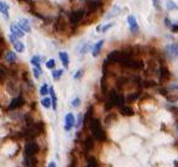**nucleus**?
<instances>
[{
    "label": "nucleus",
    "instance_id": "4468645a",
    "mask_svg": "<svg viewBox=\"0 0 178 167\" xmlns=\"http://www.w3.org/2000/svg\"><path fill=\"white\" fill-rule=\"evenodd\" d=\"M119 113H120L121 115H124V116H131V115H134L132 108L125 105V104L121 105V106H119Z\"/></svg>",
    "mask_w": 178,
    "mask_h": 167
},
{
    "label": "nucleus",
    "instance_id": "473e14b6",
    "mask_svg": "<svg viewBox=\"0 0 178 167\" xmlns=\"http://www.w3.org/2000/svg\"><path fill=\"white\" fill-rule=\"evenodd\" d=\"M166 6H167V9H168V10H174V9H178V5H177L176 3H173V1H171V0H168Z\"/></svg>",
    "mask_w": 178,
    "mask_h": 167
},
{
    "label": "nucleus",
    "instance_id": "c03bdc74",
    "mask_svg": "<svg viewBox=\"0 0 178 167\" xmlns=\"http://www.w3.org/2000/svg\"><path fill=\"white\" fill-rule=\"evenodd\" d=\"M171 30H172L173 32H178V24H173V25H171Z\"/></svg>",
    "mask_w": 178,
    "mask_h": 167
},
{
    "label": "nucleus",
    "instance_id": "423d86ee",
    "mask_svg": "<svg viewBox=\"0 0 178 167\" xmlns=\"http://www.w3.org/2000/svg\"><path fill=\"white\" fill-rule=\"evenodd\" d=\"M87 10L89 13H94L97 11L99 7H101V0H87Z\"/></svg>",
    "mask_w": 178,
    "mask_h": 167
},
{
    "label": "nucleus",
    "instance_id": "ea45409f",
    "mask_svg": "<svg viewBox=\"0 0 178 167\" xmlns=\"http://www.w3.org/2000/svg\"><path fill=\"white\" fill-rule=\"evenodd\" d=\"M82 76H83V69H78L77 73H75L74 76H73V78H74V79H79Z\"/></svg>",
    "mask_w": 178,
    "mask_h": 167
},
{
    "label": "nucleus",
    "instance_id": "f257e3e1",
    "mask_svg": "<svg viewBox=\"0 0 178 167\" xmlns=\"http://www.w3.org/2000/svg\"><path fill=\"white\" fill-rule=\"evenodd\" d=\"M44 128L45 125L42 121H38V123H33L31 125H27L25 130L22 131L21 136H24L25 139L27 140H33L35 137H37L38 135H41L42 131H44Z\"/></svg>",
    "mask_w": 178,
    "mask_h": 167
},
{
    "label": "nucleus",
    "instance_id": "c756f323",
    "mask_svg": "<svg viewBox=\"0 0 178 167\" xmlns=\"http://www.w3.org/2000/svg\"><path fill=\"white\" fill-rule=\"evenodd\" d=\"M32 73H33V76H35V78H40V77H41V74H42V71H41V68H40V67L33 66Z\"/></svg>",
    "mask_w": 178,
    "mask_h": 167
},
{
    "label": "nucleus",
    "instance_id": "0eeeda50",
    "mask_svg": "<svg viewBox=\"0 0 178 167\" xmlns=\"http://www.w3.org/2000/svg\"><path fill=\"white\" fill-rule=\"evenodd\" d=\"M74 123H75L74 115L72 113H68V114L64 116V130L66 131H69L72 128H74Z\"/></svg>",
    "mask_w": 178,
    "mask_h": 167
},
{
    "label": "nucleus",
    "instance_id": "6ab92c4d",
    "mask_svg": "<svg viewBox=\"0 0 178 167\" xmlns=\"http://www.w3.org/2000/svg\"><path fill=\"white\" fill-rule=\"evenodd\" d=\"M37 165V160L35 156H29V157H25L24 160V166H36Z\"/></svg>",
    "mask_w": 178,
    "mask_h": 167
},
{
    "label": "nucleus",
    "instance_id": "a878e982",
    "mask_svg": "<svg viewBox=\"0 0 178 167\" xmlns=\"http://www.w3.org/2000/svg\"><path fill=\"white\" fill-rule=\"evenodd\" d=\"M41 104H42V106H45L46 109H48V108H51V106H52V102H51V98H48V97H45L44 99L41 100Z\"/></svg>",
    "mask_w": 178,
    "mask_h": 167
},
{
    "label": "nucleus",
    "instance_id": "9b49d317",
    "mask_svg": "<svg viewBox=\"0 0 178 167\" xmlns=\"http://www.w3.org/2000/svg\"><path fill=\"white\" fill-rule=\"evenodd\" d=\"M55 30L57 32H62L66 30V22H64V19L62 18V15H59L58 18L56 19L55 21Z\"/></svg>",
    "mask_w": 178,
    "mask_h": 167
},
{
    "label": "nucleus",
    "instance_id": "412c9836",
    "mask_svg": "<svg viewBox=\"0 0 178 167\" xmlns=\"http://www.w3.org/2000/svg\"><path fill=\"white\" fill-rule=\"evenodd\" d=\"M0 13L4 15V18L7 19V13H9V5L5 1H0Z\"/></svg>",
    "mask_w": 178,
    "mask_h": 167
},
{
    "label": "nucleus",
    "instance_id": "a19ab883",
    "mask_svg": "<svg viewBox=\"0 0 178 167\" xmlns=\"http://www.w3.org/2000/svg\"><path fill=\"white\" fill-rule=\"evenodd\" d=\"M79 104H81V99H79V98H74V99L72 100V106H75V108H77Z\"/></svg>",
    "mask_w": 178,
    "mask_h": 167
},
{
    "label": "nucleus",
    "instance_id": "a211bd4d",
    "mask_svg": "<svg viewBox=\"0 0 178 167\" xmlns=\"http://www.w3.org/2000/svg\"><path fill=\"white\" fill-rule=\"evenodd\" d=\"M103 45H104V41H103V40L98 41V42L94 45V47H93V51H92V55H93V57H97V56L99 55V52H100L101 47H103Z\"/></svg>",
    "mask_w": 178,
    "mask_h": 167
},
{
    "label": "nucleus",
    "instance_id": "1a4fd4ad",
    "mask_svg": "<svg viewBox=\"0 0 178 167\" xmlns=\"http://www.w3.org/2000/svg\"><path fill=\"white\" fill-rule=\"evenodd\" d=\"M166 52L168 53L169 57L172 58H177L178 57V44H172L169 46H166Z\"/></svg>",
    "mask_w": 178,
    "mask_h": 167
},
{
    "label": "nucleus",
    "instance_id": "cd10ccee",
    "mask_svg": "<svg viewBox=\"0 0 178 167\" xmlns=\"http://www.w3.org/2000/svg\"><path fill=\"white\" fill-rule=\"evenodd\" d=\"M87 166H88V167H97V166H98L97 158H94V157H89L88 160H87Z\"/></svg>",
    "mask_w": 178,
    "mask_h": 167
},
{
    "label": "nucleus",
    "instance_id": "72a5a7b5",
    "mask_svg": "<svg viewBox=\"0 0 178 167\" xmlns=\"http://www.w3.org/2000/svg\"><path fill=\"white\" fill-rule=\"evenodd\" d=\"M55 66H56V61H55V60H48V61L46 62V67H47L48 69H53Z\"/></svg>",
    "mask_w": 178,
    "mask_h": 167
},
{
    "label": "nucleus",
    "instance_id": "2f4dec72",
    "mask_svg": "<svg viewBox=\"0 0 178 167\" xmlns=\"http://www.w3.org/2000/svg\"><path fill=\"white\" fill-rule=\"evenodd\" d=\"M82 125H83V114H79L78 115V119H77V121H75L74 123V128H81L82 126Z\"/></svg>",
    "mask_w": 178,
    "mask_h": 167
},
{
    "label": "nucleus",
    "instance_id": "7ed1b4c3",
    "mask_svg": "<svg viewBox=\"0 0 178 167\" xmlns=\"http://www.w3.org/2000/svg\"><path fill=\"white\" fill-rule=\"evenodd\" d=\"M40 150V146L35 141H29V143L25 145V149H24V156L25 157H29V156H35Z\"/></svg>",
    "mask_w": 178,
    "mask_h": 167
},
{
    "label": "nucleus",
    "instance_id": "de8ad7c7",
    "mask_svg": "<svg viewBox=\"0 0 178 167\" xmlns=\"http://www.w3.org/2000/svg\"><path fill=\"white\" fill-rule=\"evenodd\" d=\"M165 24H166V26H171V21H169V19H168V18H166V19H165Z\"/></svg>",
    "mask_w": 178,
    "mask_h": 167
},
{
    "label": "nucleus",
    "instance_id": "4c0bfd02",
    "mask_svg": "<svg viewBox=\"0 0 178 167\" xmlns=\"http://www.w3.org/2000/svg\"><path fill=\"white\" fill-rule=\"evenodd\" d=\"M158 93H160L161 95L166 97V98L168 97V92H167V89H166V88H160V89H158Z\"/></svg>",
    "mask_w": 178,
    "mask_h": 167
},
{
    "label": "nucleus",
    "instance_id": "dca6fc26",
    "mask_svg": "<svg viewBox=\"0 0 178 167\" xmlns=\"http://www.w3.org/2000/svg\"><path fill=\"white\" fill-rule=\"evenodd\" d=\"M58 56H59V60H61V62H62V64L64 66V68H68V66H69V57H68V55H67V52H59L58 53Z\"/></svg>",
    "mask_w": 178,
    "mask_h": 167
},
{
    "label": "nucleus",
    "instance_id": "864d4df0",
    "mask_svg": "<svg viewBox=\"0 0 178 167\" xmlns=\"http://www.w3.org/2000/svg\"><path fill=\"white\" fill-rule=\"evenodd\" d=\"M177 130H178V125H177Z\"/></svg>",
    "mask_w": 178,
    "mask_h": 167
},
{
    "label": "nucleus",
    "instance_id": "ddd939ff",
    "mask_svg": "<svg viewBox=\"0 0 178 167\" xmlns=\"http://www.w3.org/2000/svg\"><path fill=\"white\" fill-rule=\"evenodd\" d=\"M10 31H11V33H14V35H16L18 37H24L25 36V31L19 26L18 24H15V22H13L10 25Z\"/></svg>",
    "mask_w": 178,
    "mask_h": 167
},
{
    "label": "nucleus",
    "instance_id": "6e6552de",
    "mask_svg": "<svg viewBox=\"0 0 178 167\" xmlns=\"http://www.w3.org/2000/svg\"><path fill=\"white\" fill-rule=\"evenodd\" d=\"M125 68H130V69H142L143 68V62L140 61V60H131L126 63V67Z\"/></svg>",
    "mask_w": 178,
    "mask_h": 167
},
{
    "label": "nucleus",
    "instance_id": "37998d69",
    "mask_svg": "<svg viewBox=\"0 0 178 167\" xmlns=\"http://www.w3.org/2000/svg\"><path fill=\"white\" fill-rule=\"evenodd\" d=\"M140 95V93H136V94H131L129 98H128V100L129 102H132V100H135V99H137V97Z\"/></svg>",
    "mask_w": 178,
    "mask_h": 167
},
{
    "label": "nucleus",
    "instance_id": "20e7f679",
    "mask_svg": "<svg viewBox=\"0 0 178 167\" xmlns=\"http://www.w3.org/2000/svg\"><path fill=\"white\" fill-rule=\"evenodd\" d=\"M84 15H86V10L84 9H79V10H75L73 13L69 14V24L71 25H78L83 19H84Z\"/></svg>",
    "mask_w": 178,
    "mask_h": 167
},
{
    "label": "nucleus",
    "instance_id": "bb28decb",
    "mask_svg": "<svg viewBox=\"0 0 178 167\" xmlns=\"http://www.w3.org/2000/svg\"><path fill=\"white\" fill-rule=\"evenodd\" d=\"M62 74H63V69H55V71L52 72V78H53L55 81H58L59 78L62 77Z\"/></svg>",
    "mask_w": 178,
    "mask_h": 167
},
{
    "label": "nucleus",
    "instance_id": "7c9ffc66",
    "mask_svg": "<svg viewBox=\"0 0 178 167\" xmlns=\"http://www.w3.org/2000/svg\"><path fill=\"white\" fill-rule=\"evenodd\" d=\"M48 89H49V87L45 83V84L40 88V94H41V95H47V94H48Z\"/></svg>",
    "mask_w": 178,
    "mask_h": 167
},
{
    "label": "nucleus",
    "instance_id": "393cba45",
    "mask_svg": "<svg viewBox=\"0 0 178 167\" xmlns=\"http://www.w3.org/2000/svg\"><path fill=\"white\" fill-rule=\"evenodd\" d=\"M124 103H125V97L117 94L115 98V106H121V105H124Z\"/></svg>",
    "mask_w": 178,
    "mask_h": 167
},
{
    "label": "nucleus",
    "instance_id": "4be33fe9",
    "mask_svg": "<svg viewBox=\"0 0 178 167\" xmlns=\"http://www.w3.org/2000/svg\"><path fill=\"white\" fill-rule=\"evenodd\" d=\"M14 45V48H15V51L16 52H19V53H21V52H24L25 51V45L21 42V41H19V40H16L15 42L13 44Z\"/></svg>",
    "mask_w": 178,
    "mask_h": 167
},
{
    "label": "nucleus",
    "instance_id": "3c124183",
    "mask_svg": "<svg viewBox=\"0 0 178 167\" xmlns=\"http://www.w3.org/2000/svg\"><path fill=\"white\" fill-rule=\"evenodd\" d=\"M113 13H114V10H113ZM115 13H119V7L116 6V9H115ZM113 15H115V14H112V15H109V18H110V16H113Z\"/></svg>",
    "mask_w": 178,
    "mask_h": 167
},
{
    "label": "nucleus",
    "instance_id": "2eb2a0df",
    "mask_svg": "<svg viewBox=\"0 0 178 167\" xmlns=\"http://www.w3.org/2000/svg\"><path fill=\"white\" fill-rule=\"evenodd\" d=\"M83 147H84V151H86V152H89L90 150L94 147V140H93L92 136L87 137L86 140L83 141Z\"/></svg>",
    "mask_w": 178,
    "mask_h": 167
},
{
    "label": "nucleus",
    "instance_id": "b1692460",
    "mask_svg": "<svg viewBox=\"0 0 178 167\" xmlns=\"http://www.w3.org/2000/svg\"><path fill=\"white\" fill-rule=\"evenodd\" d=\"M117 56H119V51H112L109 55H108V57H106V61L108 62H116L117 61Z\"/></svg>",
    "mask_w": 178,
    "mask_h": 167
},
{
    "label": "nucleus",
    "instance_id": "f704fd0d",
    "mask_svg": "<svg viewBox=\"0 0 178 167\" xmlns=\"http://www.w3.org/2000/svg\"><path fill=\"white\" fill-rule=\"evenodd\" d=\"M155 86H156V83H155V82H152V81H147V82H143V83H142V87H145V88L155 87Z\"/></svg>",
    "mask_w": 178,
    "mask_h": 167
},
{
    "label": "nucleus",
    "instance_id": "9d476101",
    "mask_svg": "<svg viewBox=\"0 0 178 167\" xmlns=\"http://www.w3.org/2000/svg\"><path fill=\"white\" fill-rule=\"evenodd\" d=\"M158 76H160V82H166L167 79H169V77H171V73H169L167 67L162 66L158 69Z\"/></svg>",
    "mask_w": 178,
    "mask_h": 167
},
{
    "label": "nucleus",
    "instance_id": "09e8293b",
    "mask_svg": "<svg viewBox=\"0 0 178 167\" xmlns=\"http://www.w3.org/2000/svg\"><path fill=\"white\" fill-rule=\"evenodd\" d=\"M4 42H5L4 38H3L1 36H0V46H4Z\"/></svg>",
    "mask_w": 178,
    "mask_h": 167
},
{
    "label": "nucleus",
    "instance_id": "39448f33",
    "mask_svg": "<svg viewBox=\"0 0 178 167\" xmlns=\"http://www.w3.org/2000/svg\"><path fill=\"white\" fill-rule=\"evenodd\" d=\"M24 103H25V100H24V98H22L21 95L15 97V98L11 100V102H10L9 106H7V110H15V109H19V108H21V106L24 105Z\"/></svg>",
    "mask_w": 178,
    "mask_h": 167
},
{
    "label": "nucleus",
    "instance_id": "5701e85b",
    "mask_svg": "<svg viewBox=\"0 0 178 167\" xmlns=\"http://www.w3.org/2000/svg\"><path fill=\"white\" fill-rule=\"evenodd\" d=\"M6 89H7V92H9L10 94H16L19 92V89H18V87H16V84L14 82H9L7 83V87H6Z\"/></svg>",
    "mask_w": 178,
    "mask_h": 167
},
{
    "label": "nucleus",
    "instance_id": "c9c22d12",
    "mask_svg": "<svg viewBox=\"0 0 178 167\" xmlns=\"http://www.w3.org/2000/svg\"><path fill=\"white\" fill-rule=\"evenodd\" d=\"M113 26H114V24H113V22H109V24L104 25V26L100 29V31H103V32H106V31H108V30H109L110 27H113Z\"/></svg>",
    "mask_w": 178,
    "mask_h": 167
},
{
    "label": "nucleus",
    "instance_id": "f3484780",
    "mask_svg": "<svg viewBox=\"0 0 178 167\" xmlns=\"http://www.w3.org/2000/svg\"><path fill=\"white\" fill-rule=\"evenodd\" d=\"M18 25H19V26H20L25 32H30V31H31V26H30L27 19H20Z\"/></svg>",
    "mask_w": 178,
    "mask_h": 167
},
{
    "label": "nucleus",
    "instance_id": "79ce46f5",
    "mask_svg": "<svg viewBox=\"0 0 178 167\" xmlns=\"http://www.w3.org/2000/svg\"><path fill=\"white\" fill-rule=\"evenodd\" d=\"M152 4H154V6H155V9H157V10H160L161 9V3H160V0H152Z\"/></svg>",
    "mask_w": 178,
    "mask_h": 167
},
{
    "label": "nucleus",
    "instance_id": "8fccbe9b",
    "mask_svg": "<svg viewBox=\"0 0 178 167\" xmlns=\"http://www.w3.org/2000/svg\"><path fill=\"white\" fill-rule=\"evenodd\" d=\"M48 167H56V162H49V163H48Z\"/></svg>",
    "mask_w": 178,
    "mask_h": 167
},
{
    "label": "nucleus",
    "instance_id": "c85d7f7f",
    "mask_svg": "<svg viewBox=\"0 0 178 167\" xmlns=\"http://www.w3.org/2000/svg\"><path fill=\"white\" fill-rule=\"evenodd\" d=\"M40 63H41V57H40V56H33V57L31 58V64H32V66L40 67Z\"/></svg>",
    "mask_w": 178,
    "mask_h": 167
},
{
    "label": "nucleus",
    "instance_id": "aec40b11",
    "mask_svg": "<svg viewBox=\"0 0 178 167\" xmlns=\"http://www.w3.org/2000/svg\"><path fill=\"white\" fill-rule=\"evenodd\" d=\"M4 57H5V61L7 63H14L16 61V53L13 52V51H7Z\"/></svg>",
    "mask_w": 178,
    "mask_h": 167
},
{
    "label": "nucleus",
    "instance_id": "f03ea898",
    "mask_svg": "<svg viewBox=\"0 0 178 167\" xmlns=\"http://www.w3.org/2000/svg\"><path fill=\"white\" fill-rule=\"evenodd\" d=\"M88 124H89V130H90V132H92V135L94 136L98 141L105 140V132H104L103 129H101V125H100L99 119L92 118Z\"/></svg>",
    "mask_w": 178,
    "mask_h": 167
},
{
    "label": "nucleus",
    "instance_id": "e433bc0d",
    "mask_svg": "<svg viewBox=\"0 0 178 167\" xmlns=\"http://www.w3.org/2000/svg\"><path fill=\"white\" fill-rule=\"evenodd\" d=\"M25 123H26V125L33 124V120H32V118H31V115H29V114L25 115Z\"/></svg>",
    "mask_w": 178,
    "mask_h": 167
},
{
    "label": "nucleus",
    "instance_id": "603ef678",
    "mask_svg": "<svg viewBox=\"0 0 178 167\" xmlns=\"http://www.w3.org/2000/svg\"><path fill=\"white\" fill-rule=\"evenodd\" d=\"M19 1H24V3H31L32 0H19Z\"/></svg>",
    "mask_w": 178,
    "mask_h": 167
},
{
    "label": "nucleus",
    "instance_id": "f8f14e48",
    "mask_svg": "<svg viewBox=\"0 0 178 167\" xmlns=\"http://www.w3.org/2000/svg\"><path fill=\"white\" fill-rule=\"evenodd\" d=\"M128 22H129V27H130V31L132 33H137L139 32V25H137V21H136V18L132 15H130L128 18Z\"/></svg>",
    "mask_w": 178,
    "mask_h": 167
},
{
    "label": "nucleus",
    "instance_id": "49530a36",
    "mask_svg": "<svg viewBox=\"0 0 178 167\" xmlns=\"http://www.w3.org/2000/svg\"><path fill=\"white\" fill-rule=\"evenodd\" d=\"M16 40H18V36H16V35H14V33H11V35H10V41H11V42L14 44Z\"/></svg>",
    "mask_w": 178,
    "mask_h": 167
},
{
    "label": "nucleus",
    "instance_id": "58836bf2",
    "mask_svg": "<svg viewBox=\"0 0 178 167\" xmlns=\"http://www.w3.org/2000/svg\"><path fill=\"white\" fill-rule=\"evenodd\" d=\"M88 50H89V45H88V44H86V45H84V46L81 48V55H86Z\"/></svg>",
    "mask_w": 178,
    "mask_h": 167
},
{
    "label": "nucleus",
    "instance_id": "a18cd8bd",
    "mask_svg": "<svg viewBox=\"0 0 178 167\" xmlns=\"http://www.w3.org/2000/svg\"><path fill=\"white\" fill-rule=\"evenodd\" d=\"M167 108H168L169 110H172V112H173V110H174V112H178V108L174 106V105H167Z\"/></svg>",
    "mask_w": 178,
    "mask_h": 167
}]
</instances>
